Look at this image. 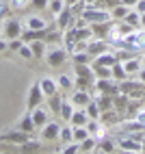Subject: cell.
<instances>
[{
    "mask_svg": "<svg viewBox=\"0 0 145 154\" xmlns=\"http://www.w3.org/2000/svg\"><path fill=\"white\" fill-rule=\"evenodd\" d=\"M115 48H128V50H145V28L141 30H130V33L115 42Z\"/></svg>",
    "mask_w": 145,
    "mask_h": 154,
    "instance_id": "6da1fadb",
    "label": "cell"
},
{
    "mask_svg": "<svg viewBox=\"0 0 145 154\" xmlns=\"http://www.w3.org/2000/svg\"><path fill=\"white\" fill-rule=\"evenodd\" d=\"M119 91H121V94H126L130 100H143L145 98V83H141L139 78L137 80L126 78V80H121V83H119Z\"/></svg>",
    "mask_w": 145,
    "mask_h": 154,
    "instance_id": "7a4b0ae2",
    "label": "cell"
},
{
    "mask_svg": "<svg viewBox=\"0 0 145 154\" xmlns=\"http://www.w3.org/2000/svg\"><path fill=\"white\" fill-rule=\"evenodd\" d=\"M80 17H85L89 24H98V22H110V9L104 7H85V11L80 13Z\"/></svg>",
    "mask_w": 145,
    "mask_h": 154,
    "instance_id": "3957f363",
    "label": "cell"
},
{
    "mask_svg": "<svg viewBox=\"0 0 145 154\" xmlns=\"http://www.w3.org/2000/svg\"><path fill=\"white\" fill-rule=\"evenodd\" d=\"M67 57H69V50L65 46H50V48H46V63L50 67H61L67 61Z\"/></svg>",
    "mask_w": 145,
    "mask_h": 154,
    "instance_id": "277c9868",
    "label": "cell"
},
{
    "mask_svg": "<svg viewBox=\"0 0 145 154\" xmlns=\"http://www.w3.org/2000/svg\"><path fill=\"white\" fill-rule=\"evenodd\" d=\"M44 102H46V96H44V91H41L39 80H35V83L28 87V91H26V111H33L35 106L44 104Z\"/></svg>",
    "mask_w": 145,
    "mask_h": 154,
    "instance_id": "5b68a950",
    "label": "cell"
},
{
    "mask_svg": "<svg viewBox=\"0 0 145 154\" xmlns=\"http://www.w3.org/2000/svg\"><path fill=\"white\" fill-rule=\"evenodd\" d=\"M93 89L100 91V94L117 96V94H119V80H115V78H95Z\"/></svg>",
    "mask_w": 145,
    "mask_h": 154,
    "instance_id": "8992f818",
    "label": "cell"
},
{
    "mask_svg": "<svg viewBox=\"0 0 145 154\" xmlns=\"http://www.w3.org/2000/svg\"><path fill=\"white\" fill-rule=\"evenodd\" d=\"M22 22L20 20H15V17H9V20H5L2 22V35H5V39H20L22 37Z\"/></svg>",
    "mask_w": 145,
    "mask_h": 154,
    "instance_id": "52a82bcc",
    "label": "cell"
},
{
    "mask_svg": "<svg viewBox=\"0 0 145 154\" xmlns=\"http://www.w3.org/2000/svg\"><path fill=\"white\" fill-rule=\"evenodd\" d=\"M110 50V42L108 39H100V37H93L87 42V52L91 57H98V54H104Z\"/></svg>",
    "mask_w": 145,
    "mask_h": 154,
    "instance_id": "ba28073f",
    "label": "cell"
},
{
    "mask_svg": "<svg viewBox=\"0 0 145 154\" xmlns=\"http://www.w3.org/2000/svg\"><path fill=\"white\" fill-rule=\"evenodd\" d=\"M0 141H5V143H26L30 141V132H24V130H20V128H13V130H9V132H2L0 135Z\"/></svg>",
    "mask_w": 145,
    "mask_h": 154,
    "instance_id": "9c48e42d",
    "label": "cell"
},
{
    "mask_svg": "<svg viewBox=\"0 0 145 154\" xmlns=\"http://www.w3.org/2000/svg\"><path fill=\"white\" fill-rule=\"evenodd\" d=\"M56 17V28L61 30V33H65V30L71 26V22H74V13H71V7H63L61 9V13L59 15H54Z\"/></svg>",
    "mask_w": 145,
    "mask_h": 154,
    "instance_id": "30bf717a",
    "label": "cell"
},
{
    "mask_svg": "<svg viewBox=\"0 0 145 154\" xmlns=\"http://www.w3.org/2000/svg\"><path fill=\"white\" fill-rule=\"evenodd\" d=\"M117 150H121V152H141V141L137 137H132V135H126V137H121L117 141Z\"/></svg>",
    "mask_w": 145,
    "mask_h": 154,
    "instance_id": "8fae6325",
    "label": "cell"
},
{
    "mask_svg": "<svg viewBox=\"0 0 145 154\" xmlns=\"http://www.w3.org/2000/svg\"><path fill=\"white\" fill-rule=\"evenodd\" d=\"M61 132L59 122H48L46 126H41V141H56Z\"/></svg>",
    "mask_w": 145,
    "mask_h": 154,
    "instance_id": "7c38bea8",
    "label": "cell"
},
{
    "mask_svg": "<svg viewBox=\"0 0 145 154\" xmlns=\"http://www.w3.org/2000/svg\"><path fill=\"white\" fill-rule=\"evenodd\" d=\"M69 100H71V104H74L76 109H85L93 98H91L89 91H85V89H74V91H71V98H69Z\"/></svg>",
    "mask_w": 145,
    "mask_h": 154,
    "instance_id": "4fadbf2b",
    "label": "cell"
},
{
    "mask_svg": "<svg viewBox=\"0 0 145 154\" xmlns=\"http://www.w3.org/2000/svg\"><path fill=\"white\" fill-rule=\"evenodd\" d=\"M39 85H41V91H44L46 98H50V96H54L56 91H61V89H59V83H56V78H52V76H44V78L39 80Z\"/></svg>",
    "mask_w": 145,
    "mask_h": 154,
    "instance_id": "5bb4252c",
    "label": "cell"
},
{
    "mask_svg": "<svg viewBox=\"0 0 145 154\" xmlns=\"http://www.w3.org/2000/svg\"><path fill=\"white\" fill-rule=\"evenodd\" d=\"M30 115H33V122H35V126H37V128L46 126L48 122H50V115H48V111H46V106H44V104L35 106L33 111H30Z\"/></svg>",
    "mask_w": 145,
    "mask_h": 154,
    "instance_id": "9a60e30c",
    "label": "cell"
},
{
    "mask_svg": "<svg viewBox=\"0 0 145 154\" xmlns=\"http://www.w3.org/2000/svg\"><path fill=\"white\" fill-rule=\"evenodd\" d=\"M15 128H20V130H24V132H30V135H33L35 132V122H33V115H30V111H26L22 117L17 119V124H15Z\"/></svg>",
    "mask_w": 145,
    "mask_h": 154,
    "instance_id": "2e32d148",
    "label": "cell"
},
{
    "mask_svg": "<svg viewBox=\"0 0 145 154\" xmlns=\"http://www.w3.org/2000/svg\"><path fill=\"white\" fill-rule=\"evenodd\" d=\"M117 61H119V59L115 57V52H113V50H108V52H104V54L93 57V63H91V65H108V67H113Z\"/></svg>",
    "mask_w": 145,
    "mask_h": 154,
    "instance_id": "e0dca14e",
    "label": "cell"
},
{
    "mask_svg": "<svg viewBox=\"0 0 145 154\" xmlns=\"http://www.w3.org/2000/svg\"><path fill=\"white\" fill-rule=\"evenodd\" d=\"M41 37H48V28L46 30H30V28H24L22 30V42L24 44H30V42H35V39H41Z\"/></svg>",
    "mask_w": 145,
    "mask_h": 154,
    "instance_id": "ac0fdd59",
    "label": "cell"
},
{
    "mask_svg": "<svg viewBox=\"0 0 145 154\" xmlns=\"http://www.w3.org/2000/svg\"><path fill=\"white\" fill-rule=\"evenodd\" d=\"M121 63H123V69L128 72V76H137L139 69L143 67L141 61H139V57H130V59H126V61H121Z\"/></svg>",
    "mask_w": 145,
    "mask_h": 154,
    "instance_id": "d6986e66",
    "label": "cell"
},
{
    "mask_svg": "<svg viewBox=\"0 0 145 154\" xmlns=\"http://www.w3.org/2000/svg\"><path fill=\"white\" fill-rule=\"evenodd\" d=\"M26 28H30V30H46L48 22L41 15H30V17H26Z\"/></svg>",
    "mask_w": 145,
    "mask_h": 154,
    "instance_id": "ffe728a7",
    "label": "cell"
},
{
    "mask_svg": "<svg viewBox=\"0 0 145 154\" xmlns=\"http://www.w3.org/2000/svg\"><path fill=\"white\" fill-rule=\"evenodd\" d=\"M87 122H89V115H87L85 109H76L74 113H71V119H69L71 126H85Z\"/></svg>",
    "mask_w": 145,
    "mask_h": 154,
    "instance_id": "44dd1931",
    "label": "cell"
},
{
    "mask_svg": "<svg viewBox=\"0 0 145 154\" xmlns=\"http://www.w3.org/2000/svg\"><path fill=\"white\" fill-rule=\"evenodd\" d=\"M30 50H33V57L35 59H44L46 57V42H44V39H35V42H30Z\"/></svg>",
    "mask_w": 145,
    "mask_h": 154,
    "instance_id": "7402d4cb",
    "label": "cell"
},
{
    "mask_svg": "<svg viewBox=\"0 0 145 154\" xmlns=\"http://www.w3.org/2000/svg\"><path fill=\"white\" fill-rule=\"evenodd\" d=\"M76 111V106L71 104V100H63L61 102V111H59V115H61V119H65V122H69L71 119V113Z\"/></svg>",
    "mask_w": 145,
    "mask_h": 154,
    "instance_id": "603a6c76",
    "label": "cell"
},
{
    "mask_svg": "<svg viewBox=\"0 0 145 154\" xmlns=\"http://www.w3.org/2000/svg\"><path fill=\"white\" fill-rule=\"evenodd\" d=\"M74 28H76V39H78V42H89V39H93L91 24L89 26H74Z\"/></svg>",
    "mask_w": 145,
    "mask_h": 154,
    "instance_id": "cb8c5ba5",
    "label": "cell"
},
{
    "mask_svg": "<svg viewBox=\"0 0 145 154\" xmlns=\"http://www.w3.org/2000/svg\"><path fill=\"white\" fill-rule=\"evenodd\" d=\"M98 137L95 135H89L85 141H80V152H93V150H98Z\"/></svg>",
    "mask_w": 145,
    "mask_h": 154,
    "instance_id": "d4e9b609",
    "label": "cell"
},
{
    "mask_svg": "<svg viewBox=\"0 0 145 154\" xmlns=\"http://www.w3.org/2000/svg\"><path fill=\"white\" fill-rule=\"evenodd\" d=\"M46 102H48V106H50V111H52L54 115H59V111H61V102H63V98H61V91H56L54 96H50V98H46Z\"/></svg>",
    "mask_w": 145,
    "mask_h": 154,
    "instance_id": "484cf974",
    "label": "cell"
},
{
    "mask_svg": "<svg viewBox=\"0 0 145 154\" xmlns=\"http://www.w3.org/2000/svg\"><path fill=\"white\" fill-rule=\"evenodd\" d=\"M98 150H100V152H115V150H117V141H113V139H108V137H102V139L98 141Z\"/></svg>",
    "mask_w": 145,
    "mask_h": 154,
    "instance_id": "4316f807",
    "label": "cell"
},
{
    "mask_svg": "<svg viewBox=\"0 0 145 154\" xmlns=\"http://www.w3.org/2000/svg\"><path fill=\"white\" fill-rule=\"evenodd\" d=\"M85 111H87L89 119H100V117H102V109L98 106V102H95V100H91L89 104L85 106Z\"/></svg>",
    "mask_w": 145,
    "mask_h": 154,
    "instance_id": "83f0119b",
    "label": "cell"
},
{
    "mask_svg": "<svg viewBox=\"0 0 145 154\" xmlns=\"http://www.w3.org/2000/svg\"><path fill=\"white\" fill-rule=\"evenodd\" d=\"M93 83H95V78H85V76H76V80H74V89H85V91H89V89L93 87Z\"/></svg>",
    "mask_w": 145,
    "mask_h": 154,
    "instance_id": "f1b7e54d",
    "label": "cell"
},
{
    "mask_svg": "<svg viewBox=\"0 0 145 154\" xmlns=\"http://www.w3.org/2000/svg\"><path fill=\"white\" fill-rule=\"evenodd\" d=\"M71 61L74 63H93V57L87 50H78V52H71Z\"/></svg>",
    "mask_w": 145,
    "mask_h": 154,
    "instance_id": "f546056e",
    "label": "cell"
},
{
    "mask_svg": "<svg viewBox=\"0 0 145 154\" xmlns=\"http://www.w3.org/2000/svg\"><path fill=\"white\" fill-rule=\"evenodd\" d=\"M130 11V7H126V5H115V7H110V15H113V20H123L126 17V13Z\"/></svg>",
    "mask_w": 145,
    "mask_h": 154,
    "instance_id": "4dcf8cb0",
    "label": "cell"
},
{
    "mask_svg": "<svg viewBox=\"0 0 145 154\" xmlns=\"http://www.w3.org/2000/svg\"><path fill=\"white\" fill-rule=\"evenodd\" d=\"M113 78L119 80V83H121V80H126V78H130V76H128V72L123 69V63H121V61H117V63L113 65Z\"/></svg>",
    "mask_w": 145,
    "mask_h": 154,
    "instance_id": "1f68e13d",
    "label": "cell"
},
{
    "mask_svg": "<svg viewBox=\"0 0 145 154\" xmlns=\"http://www.w3.org/2000/svg\"><path fill=\"white\" fill-rule=\"evenodd\" d=\"M56 83H59V89L61 91H74V80H71L67 74H61L56 78Z\"/></svg>",
    "mask_w": 145,
    "mask_h": 154,
    "instance_id": "d6a6232c",
    "label": "cell"
},
{
    "mask_svg": "<svg viewBox=\"0 0 145 154\" xmlns=\"http://www.w3.org/2000/svg\"><path fill=\"white\" fill-rule=\"evenodd\" d=\"M93 74H95V78H113V67H108V65H93Z\"/></svg>",
    "mask_w": 145,
    "mask_h": 154,
    "instance_id": "836d02e7",
    "label": "cell"
},
{
    "mask_svg": "<svg viewBox=\"0 0 145 154\" xmlns=\"http://www.w3.org/2000/svg\"><path fill=\"white\" fill-rule=\"evenodd\" d=\"M59 139H61V143H69V141H74V126H61Z\"/></svg>",
    "mask_w": 145,
    "mask_h": 154,
    "instance_id": "e575fe53",
    "label": "cell"
},
{
    "mask_svg": "<svg viewBox=\"0 0 145 154\" xmlns=\"http://www.w3.org/2000/svg\"><path fill=\"white\" fill-rule=\"evenodd\" d=\"M123 22H128L132 28L139 26V24H141V13L137 11V9H130V11L126 13V17H123Z\"/></svg>",
    "mask_w": 145,
    "mask_h": 154,
    "instance_id": "d590c367",
    "label": "cell"
},
{
    "mask_svg": "<svg viewBox=\"0 0 145 154\" xmlns=\"http://www.w3.org/2000/svg\"><path fill=\"white\" fill-rule=\"evenodd\" d=\"M20 150H22V152H41V150H44V146L30 139V141H26V143H20Z\"/></svg>",
    "mask_w": 145,
    "mask_h": 154,
    "instance_id": "8d00e7d4",
    "label": "cell"
},
{
    "mask_svg": "<svg viewBox=\"0 0 145 154\" xmlns=\"http://www.w3.org/2000/svg\"><path fill=\"white\" fill-rule=\"evenodd\" d=\"M89 135H91V132L87 130V126H74V141L80 143V141H85Z\"/></svg>",
    "mask_w": 145,
    "mask_h": 154,
    "instance_id": "74e56055",
    "label": "cell"
},
{
    "mask_svg": "<svg viewBox=\"0 0 145 154\" xmlns=\"http://www.w3.org/2000/svg\"><path fill=\"white\" fill-rule=\"evenodd\" d=\"M76 152H80V143L78 141H69V143H65V146L61 148V154H76Z\"/></svg>",
    "mask_w": 145,
    "mask_h": 154,
    "instance_id": "f35d334b",
    "label": "cell"
},
{
    "mask_svg": "<svg viewBox=\"0 0 145 154\" xmlns=\"http://www.w3.org/2000/svg\"><path fill=\"white\" fill-rule=\"evenodd\" d=\"M48 5H50V0H30L28 2V7L33 11H44V9H48Z\"/></svg>",
    "mask_w": 145,
    "mask_h": 154,
    "instance_id": "ab89813d",
    "label": "cell"
},
{
    "mask_svg": "<svg viewBox=\"0 0 145 154\" xmlns=\"http://www.w3.org/2000/svg\"><path fill=\"white\" fill-rule=\"evenodd\" d=\"M63 7H65V2H63V0H50V5H48V9L52 11V15H59Z\"/></svg>",
    "mask_w": 145,
    "mask_h": 154,
    "instance_id": "60d3db41",
    "label": "cell"
},
{
    "mask_svg": "<svg viewBox=\"0 0 145 154\" xmlns=\"http://www.w3.org/2000/svg\"><path fill=\"white\" fill-rule=\"evenodd\" d=\"M17 54L24 57V59H35V57H33V50H30V44H22V46H20V50H17Z\"/></svg>",
    "mask_w": 145,
    "mask_h": 154,
    "instance_id": "b9f144b4",
    "label": "cell"
},
{
    "mask_svg": "<svg viewBox=\"0 0 145 154\" xmlns=\"http://www.w3.org/2000/svg\"><path fill=\"white\" fill-rule=\"evenodd\" d=\"M28 2H30V0H9V7L15 9V11H22V9L28 7Z\"/></svg>",
    "mask_w": 145,
    "mask_h": 154,
    "instance_id": "7bdbcfd3",
    "label": "cell"
},
{
    "mask_svg": "<svg viewBox=\"0 0 145 154\" xmlns=\"http://www.w3.org/2000/svg\"><path fill=\"white\" fill-rule=\"evenodd\" d=\"M24 42H22V39H9V50H15V52H17V50H20V46H22Z\"/></svg>",
    "mask_w": 145,
    "mask_h": 154,
    "instance_id": "ee69618b",
    "label": "cell"
},
{
    "mask_svg": "<svg viewBox=\"0 0 145 154\" xmlns=\"http://www.w3.org/2000/svg\"><path fill=\"white\" fill-rule=\"evenodd\" d=\"M7 9H11V7H9V2H7V0H0V20L7 15Z\"/></svg>",
    "mask_w": 145,
    "mask_h": 154,
    "instance_id": "f6af8a7d",
    "label": "cell"
},
{
    "mask_svg": "<svg viewBox=\"0 0 145 154\" xmlns=\"http://www.w3.org/2000/svg\"><path fill=\"white\" fill-rule=\"evenodd\" d=\"M134 119H139L141 124L145 126V109H141V111H137V113H134Z\"/></svg>",
    "mask_w": 145,
    "mask_h": 154,
    "instance_id": "bcb514c9",
    "label": "cell"
},
{
    "mask_svg": "<svg viewBox=\"0 0 145 154\" xmlns=\"http://www.w3.org/2000/svg\"><path fill=\"white\" fill-rule=\"evenodd\" d=\"M134 9H137L139 13H145V0H139V2L134 5Z\"/></svg>",
    "mask_w": 145,
    "mask_h": 154,
    "instance_id": "7dc6e473",
    "label": "cell"
},
{
    "mask_svg": "<svg viewBox=\"0 0 145 154\" xmlns=\"http://www.w3.org/2000/svg\"><path fill=\"white\" fill-rule=\"evenodd\" d=\"M121 5H126V7H130V9H134V5L139 2V0H119Z\"/></svg>",
    "mask_w": 145,
    "mask_h": 154,
    "instance_id": "c3c4849f",
    "label": "cell"
},
{
    "mask_svg": "<svg viewBox=\"0 0 145 154\" xmlns=\"http://www.w3.org/2000/svg\"><path fill=\"white\" fill-rule=\"evenodd\" d=\"M137 78L141 80V83H145V65H143V67L139 69V74H137Z\"/></svg>",
    "mask_w": 145,
    "mask_h": 154,
    "instance_id": "681fc988",
    "label": "cell"
},
{
    "mask_svg": "<svg viewBox=\"0 0 145 154\" xmlns=\"http://www.w3.org/2000/svg\"><path fill=\"white\" fill-rule=\"evenodd\" d=\"M7 48H9V42L7 39H0V52H5Z\"/></svg>",
    "mask_w": 145,
    "mask_h": 154,
    "instance_id": "f907efd6",
    "label": "cell"
},
{
    "mask_svg": "<svg viewBox=\"0 0 145 154\" xmlns=\"http://www.w3.org/2000/svg\"><path fill=\"white\" fill-rule=\"evenodd\" d=\"M63 2H65L67 7H74V5H78V2H80V0H63Z\"/></svg>",
    "mask_w": 145,
    "mask_h": 154,
    "instance_id": "816d5d0a",
    "label": "cell"
},
{
    "mask_svg": "<svg viewBox=\"0 0 145 154\" xmlns=\"http://www.w3.org/2000/svg\"><path fill=\"white\" fill-rule=\"evenodd\" d=\"M141 28H145V13H141V24H139Z\"/></svg>",
    "mask_w": 145,
    "mask_h": 154,
    "instance_id": "f5cc1de1",
    "label": "cell"
},
{
    "mask_svg": "<svg viewBox=\"0 0 145 154\" xmlns=\"http://www.w3.org/2000/svg\"><path fill=\"white\" fill-rule=\"evenodd\" d=\"M141 152H145V137H141Z\"/></svg>",
    "mask_w": 145,
    "mask_h": 154,
    "instance_id": "db71d44e",
    "label": "cell"
},
{
    "mask_svg": "<svg viewBox=\"0 0 145 154\" xmlns=\"http://www.w3.org/2000/svg\"><path fill=\"white\" fill-rule=\"evenodd\" d=\"M0 35H2V20H0Z\"/></svg>",
    "mask_w": 145,
    "mask_h": 154,
    "instance_id": "11a10c76",
    "label": "cell"
}]
</instances>
